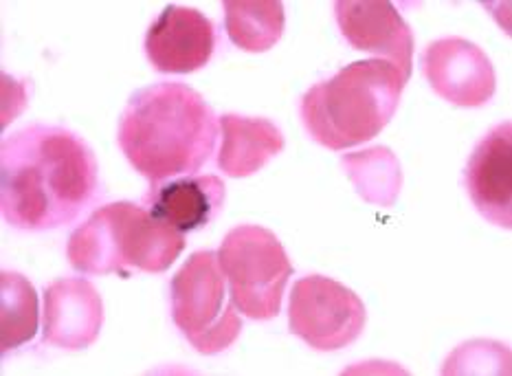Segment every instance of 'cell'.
Wrapping results in <instances>:
<instances>
[{
	"label": "cell",
	"instance_id": "6da1fadb",
	"mask_svg": "<svg viewBox=\"0 0 512 376\" xmlns=\"http://www.w3.org/2000/svg\"><path fill=\"white\" fill-rule=\"evenodd\" d=\"M95 196V154L75 132L36 124L0 146V205L7 225L58 229L73 223Z\"/></svg>",
	"mask_w": 512,
	"mask_h": 376
},
{
	"label": "cell",
	"instance_id": "ba28073f",
	"mask_svg": "<svg viewBox=\"0 0 512 376\" xmlns=\"http://www.w3.org/2000/svg\"><path fill=\"white\" fill-rule=\"evenodd\" d=\"M422 71L433 93L462 108H480L495 95V69L477 44L464 38H442L422 53Z\"/></svg>",
	"mask_w": 512,
	"mask_h": 376
},
{
	"label": "cell",
	"instance_id": "52a82bcc",
	"mask_svg": "<svg viewBox=\"0 0 512 376\" xmlns=\"http://www.w3.org/2000/svg\"><path fill=\"white\" fill-rule=\"evenodd\" d=\"M365 306L361 297L326 275H306L293 286L288 328L315 350H341L361 335Z\"/></svg>",
	"mask_w": 512,
	"mask_h": 376
},
{
	"label": "cell",
	"instance_id": "8992f818",
	"mask_svg": "<svg viewBox=\"0 0 512 376\" xmlns=\"http://www.w3.org/2000/svg\"><path fill=\"white\" fill-rule=\"evenodd\" d=\"M231 300L251 319H273L293 275L280 238L260 225H240L225 236L218 251Z\"/></svg>",
	"mask_w": 512,
	"mask_h": 376
},
{
	"label": "cell",
	"instance_id": "3957f363",
	"mask_svg": "<svg viewBox=\"0 0 512 376\" xmlns=\"http://www.w3.org/2000/svg\"><path fill=\"white\" fill-rule=\"evenodd\" d=\"M405 84L392 62L381 58L352 62L302 97L308 135L330 150L374 139L392 121Z\"/></svg>",
	"mask_w": 512,
	"mask_h": 376
},
{
	"label": "cell",
	"instance_id": "7c38bea8",
	"mask_svg": "<svg viewBox=\"0 0 512 376\" xmlns=\"http://www.w3.org/2000/svg\"><path fill=\"white\" fill-rule=\"evenodd\" d=\"M104 304L95 286L84 278L53 282L44 293V344L84 350L102 333Z\"/></svg>",
	"mask_w": 512,
	"mask_h": 376
},
{
	"label": "cell",
	"instance_id": "9a60e30c",
	"mask_svg": "<svg viewBox=\"0 0 512 376\" xmlns=\"http://www.w3.org/2000/svg\"><path fill=\"white\" fill-rule=\"evenodd\" d=\"M225 27L231 42L249 53H264L284 33V5L280 0H227Z\"/></svg>",
	"mask_w": 512,
	"mask_h": 376
},
{
	"label": "cell",
	"instance_id": "2e32d148",
	"mask_svg": "<svg viewBox=\"0 0 512 376\" xmlns=\"http://www.w3.org/2000/svg\"><path fill=\"white\" fill-rule=\"evenodd\" d=\"M0 317H3V355L16 350L38 333V295L25 275L3 271L0 275Z\"/></svg>",
	"mask_w": 512,
	"mask_h": 376
},
{
	"label": "cell",
	"instance_id": "5bb4252c",
	"mask_svg": "<svg viewBox=\"0 0 512 376\" xmlns=\"http://www.w3.org/2000/svg\"><path fill=\"white\" fill-rule=\"evenodd\" d=\"M218 168L231 179H247L284 150L282 130L269 119L225 115Z\"/></svg>",
	"mask_w": 512,
	"mask_h": 376
},
{
	"label": "cell",
	"instance_id": "277c9868",
	"mask_svg": "<svg viewBox=\"0 0 512 376\" xmlns=\"http://www.w3.org/2000/svg\"><path fill=\"white\" fill-rule=\"evenodd\" d=\"M185 234L154 218L135 203L99 207L77 227L66 247L71 267L88 275L130 271L163 273L181 256Z\"/></svg>",
	"mask_w": 512,
	"mask_h": 376
},
{
	"label": "cell",
	"instance_id": "e0dca14e",
	"mask_svg": "<svg viewBox=\"0 0 512 376\" xmlns=\"http://www.w3.org/2000/svg\"><path fill=\"white\" fill-rule=\"evenodd\" d=\"M341 163L367 203L389 207L396 201L400 190V165L392 150L372 148L348 154Z\"/></svg>",
	"mask_w": 512,
	"mask_h": 376
},
{
	"label": "cell",
	"instance_id": "5b68a950",
	"mask_svg": "<svg viewBox=\"0 0 512 376\" xmlns=\"http://www.w3.org/2000/svg\"><path fill=\"white\" fill-rule=\"evenodd\" d=\"M225 280L214 251L192 253L172 278V319L200 355L227 350L242 330Z\"/></svg>",
	"mask_w": 512,
	"mask_h": 376
},
{
	"label": "cell",
	"instance_id": "9c48e42d",
	"mask_svg": "<svg viewBox=\"0 0 512 376\" xmlns=\"http://www.w3.org/2000/svg\"><path fill=\"white\" fill-rule=\"evenodd\" d=\"M214 49V22L183 5L165 7L146 36V55L159 73H194L211 60Z\"/></svg>",
	"mask_w": 512,
	"mask_h": 376
},
{
	"label": "cell",
	"instance_id": "30bf717a",
	"mask_svg": "<svg viewBox=\"0 0 512 376\" xmlns=\"http://www.w3.org/2000/svg\"><path fill=\"white\" fill-rule=\"evenodd\" d=\"M335 16L343 38L356 51L387 58L409 82L414 58V33L387 0H339Z\"/></svg>",
	"mask_w": 512,
	"mask_h": 376
},
{
	"label": "cell",
	"instance_id": "7a4b0ae2",
	"mask_svg": "<svg viewBox=\"0 0 512 376\" xmlns=\"http://www.w3.org/2000/svg\"><path fill=\"white\" fill-rule=\"evenodd\" d=\"M216 137L214 110L181 82L141 88L128 99L117 130L121 152L152 185L198 172L214 154Z\"/></svg>",
	"mask_w": 512,
	"mask_h": 376
},
{
	"label": "cell",
	"instance_id": "8fae6325",
	"mask_svg": "<svg viewBox=\"0 0 512 376\" xmlns=\"http://www.w3.org/2000/svg\"><path fill=\"white\" fill-rule=\"evenodd\" d=\"M466 190L477 212L495 227H512V126L497 124L477 143L466 165Z\"/></svg>",
	"mask_w": 512,
	"mask_h": 376
},
{
	"label": "cell",
	"instance_id": "4fadbf2b",
	"mask_svg": "<svg viewBox=\"0 0 512 376\" xmlns=\"http://www.w3.org/2000/svg\"><path fill=\"white\" fill-rule=\"evenodd\" d=\"M148 212L181 234L207 227L225 205V183L214 174L181 176L163 185H154L143 198Z\"/></svg>",
	"mask_w": 512,
	"mask_h": 376
}]
</instances>
